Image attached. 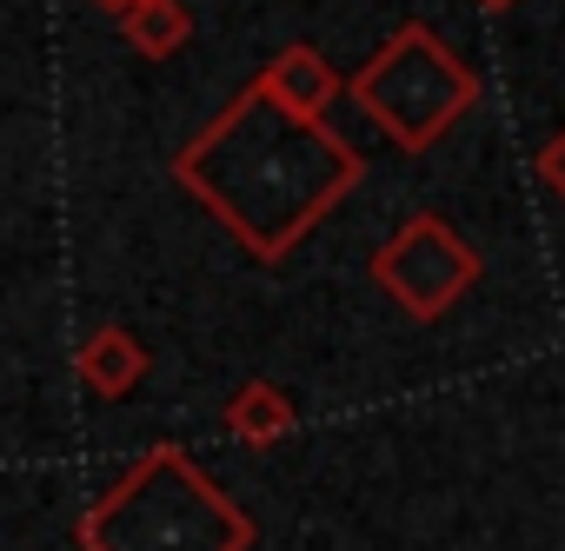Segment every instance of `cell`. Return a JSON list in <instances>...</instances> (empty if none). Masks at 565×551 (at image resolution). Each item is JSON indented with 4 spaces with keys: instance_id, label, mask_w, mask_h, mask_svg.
Segmentation results:
<instances>
[{
    "instance_id": "cell-10",
    "label": "cell",
    "mask_w": 565,
    "mask_h": 551,
    "mask_svg": "<svg viewBox=\"0 0 565 551\" xmlns=\"http://www.w3.org/2000/svg\"><path fill=\"white\" fill-rule=\"evenodd\" d=\"M94 8H100V14H114V21H120V14H134V8H140V0H94Z\"/></svg>"
},
{
    "instance_id": "cell-9",
    "label": "cell",
    "mask_w": 565,
    "mask_h": 551,
    "mask_svg": "<svg viewBox=\"0 0 565 551\" xmlns=\"http://www.w3.org/2000/svg\"><path fill=\"white\" fill-rule=\"evenodd\" d=\"M532 166H539V180H545V186L565 199V127H558V133L539 147V160H532Z\"/></svg>"
},
{
    "instance_id": "cell-7",
    "label": "cell",
    "mask_w": 565,
    "mask_h": 551,
    "mask_svg": "<svg viewBox=\"0 0 565 551\" xmlns=\"http://www.w3.org/2000/svg\"><path fill=\"white\" fill-rule=\"evenodd\" d=\"M74 372L94 399H127L140 379H147V346L127 333V326H94L74 353Z\"/></svg>"
},
{
    "instance_id": "cell-1",
    "label": "cell",
    "mask_w": 565,
    "mask_h": 551,
    "mask_svg": "<svg viewBox=\"0 0 565 551\" xmlns=\"http://www.w3.org/2000/svg\"><path fill=\"white\" fill-rule=\"evenodd\" d=\"M360 153L327 120H294L253 80L173 153V180L266 266L294 259V246L360 186Z\"/></svg>"
},
{
    "instance_id": "cell-2",
    "label": "cell",
    "mask_w": 565,
    "mask_h": 551,
    "mask_svg": "<svg viewBox=\"0 0 565 551\" xmlns=\"http://www.w3.org/2000/svg\"><path fill=\"white\" fill-rule=\"evenodd\" d=\"M81 551H253V518L186 458V445H147L81 518Z\"/></svg>"
},
{
    "instance_id": "cell-11",
    "label": "cell",
    "mask_w": 565,
    "mask_h": 551,
    "mask_svg": "<svg viewBox=\"0 0 565 551\" xmlns=\"http://www.w3.org/2000/svg\"><path fill=\"white\" fill-rule=\"evenodd\" d=\"M479 14H505V8H519V0H472Z\"/></svg>"
},
{
    "instance_id": "cell-5",
    "label": "cell",
    "mask_w": 565,
    "mask_h": 551,
    "mask_svg": "<svg viewBox=\"0 0 565 551\" xmlns=\"http://www.w3.org/2000/svg\"><path fill=\"white\" fill-rule=\"evenodd\" d=\"M253 87H259L273 107H287L294 120H327V107L347 94V80L333 74V61H327L320 47H307V41L279 47V54L253 74Z\"/></svg>"
},
{
    "instance_id": "cell-8",
    "label": "cell",
    "mask_w": 565,
    "mask_h": 551,
    "mask_svg": "<svg viewBox=\"0 0 565 551\" xmlns=\"http://www.w3.org/2000/svg\"><path fill=\"white\" fill-rule=\"evenodd\" d=\"M120 34L140 61H173L193 41V14H186V0H140L134 14H120Z\"/></svg>"
},
{
    "instance_id": "cell-6",
    "label": "cell",
    "mask_w": 565,
    "mask_h": 551,
    "mask_svg": "<svg viewBox=\"0 0 565 551\" xmlns=\"http://www.w3.org/2000/svg\"><path fill=\"white\" fill-rule=\"evenodd\" d=\"M220 425H226V439L266 452V445H287V439L300 432V406L287 399V386L246 379V386H233V399L220 406Z\"/></svg>"
},
{
    "instance_id": "cell-3",
    "label": "cell",
    "mask_w": 565,
    "mask_h": 551,
    "mask_svg": "<svg viewBox=\"0 0 565 551\" xmlns=\"http://www.w3.org/2000/svg\"><path fill=\"white\" fill-rule=\"evenodd\" d=\"M347 94L373 114V127L399 153H426L479 107V67H466L426 21H406L347 80Z\"/></svg>"
},
{
    "instance_id": "cell-4",
    "label": "cell",
    "mask_w": 565,
    "mask_h": 551,
    "mask_svg": "<svg viewBox=\"0 0 565 551\" xmlns=\"http://www.w3.org/2000/svg\"><path fill=\"white\" fill-rule=\"evenodd\" d=\"M373 287L419 326L446 320L479 287V252L459 239L446 213H413L380 252H373Z\"/></svg>"
}]
</instances>
